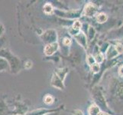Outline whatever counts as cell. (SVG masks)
I'll list each match as a JSON object with an SVG mask.
<instances>
[{"instance_id":"obj_25","label":"cell","mask_w":123,"mask_h":115,"mask_svg":"<svg viewBox=\"0 0 123 115\" xmlns=\"http://www.w3.org/2000/svg\"><path fill=\"white\" fill-rule=\"evenodd\" d=\"M75 115H83L82 112L80 111V110H76L75 111Z\"/></svg>"},{"instance_id":"obj_8","label":"cell","mask_w":123,"mask_h":115,"mask_svg":"<svg viewBox=\"0 0 123 115\" xmlns=\"http://www.w3.org/2000/svg\"><path fill=\"white\" fill-rule=\"evenodd\" d=\"M10 71V66L5 58L0 57V71Z\"/></svg>"},{"instance_id":"obj_26","label":"cell","mask_w":123,"mask_h":115,"mask_svg":"<svg viewBox=\"0 0 123 115\" xmlns=\"http://www.w3.org/2000/svg\"><path fill=\"white\" fill-rule=\"evenodd\" d=\"M98 115H109L107 113H104V112H99V114Z\"/></svg>"},{"instance_id":"obj_21","label":"cell","mask_w":123,"mask_h":115,"mask_svg":"<svg viewBox=\"0 0 123 115\" xmlns=\"http://www.w3.org/2000/svg\"><path fill=\"white\" fill-rule=\"evenodd\" d=\"M32 67V62L31 61H27L26 62H25V69H30Z\"/></svg>"},{"instance_id":"obj_3","label":"cell","mask_w":123,"mask_h":115,"mask_svg":"<svg viewBox=\"0 0 123 115\" xmlns=\"http://www.w3.org/2000/svg\"><path fill=\"white\" fill-rule=\"evenodd\" d=\"M58 44L57 42H53V43L48 44L44 48V52L46 55L48 56H50V55L54 54L55 52H57L58 49Z\"/></svg>"},{"instance_id":"obj_12","label":"cell","mask_w":123,"mask_h":115,"mask_svg":"<svg viewBox=\"0 0 123 115\" xmlns=\"http://www.w3.org/2000/svg\"><path fill=\"white\" fill-rule=\"evenodd\" d=\"M68 72V69L64 68H61V69H58L57 71H56V74H57V76L60 78L62 81H63L64 79L65 76L67 74V73Z\"/></svg>"},{"instance_id":"obj_28","label":"cell","mask_w":123,"mask_h":115,"mask_svg":"<svg viewBox=\"0 0 123 115\" xmlns=\"http://www.w3.org/2000/svg\"><path fill=\"white\" fill-rule=\"evenodd\" d=\"M1 45H2V43H0V47H1Z\"/></svg>"},{"instance_id":"obj_6","label":"cell","mask_w":123,"mask_h":115,"mask_svg":"<svg viewBox=\"0 0 123 115\" xmlns=\"http://www.w3.org/2000/svg\"><path fill=\"white\" fill-rule=\"evenodd\" d=\"M93 95H94L93 96L95 97V100L99 105L103 106L105 104V99L103 97V94L101 93V91L99 90H95L93 91Z\"/></svg>"},{"instance_id":"obj_20","label":"cell","mask_w":123,"mask_h":115,"mask_svg":"<svg viewBox=\"0 0 123 115\" xmlns=\"http://www.w3.org/2000/svg\"><path fill=\"white\" fill-rule=\"evenodd\" d=\"M95 60L97 61V62H102L103 61V54H102L101 53H99V54H97L96 58H95Z\"/></svg>"},{"instance_id":"obj_24","label":"cell","mask_w":123,"mask_h":115,"mask_svg":"<svg viewBox=\"0 0 123 115\" xmlns=\"http://www.w3.org/2000/svg\"><path fill=\"white\" fill-rule=\"evenodd\" d=\"M118 74H119L120 76L123 77V65L121 66L119 68V69H118Z\"/></svg>"},{"instance_id":"obj_16","label":"cell","mask_w":123,"mask_h":115,"mask_svg":"<svg viewBox=\"0 0 123 115\" xmlns=\"http://www.w3.org/2000/svg\"><path fill=\"white\" fill-rule=\"evenodd\" d=\"M80 27H81V23H80L79 21H76V22H74V23L73 25V27L72 28H73L74 29H75V30L80 31Z\"/></svg>"},{"instance_id":"obj_1","label":"cell","mask_w":123,"mask_h":115,"mask_svg":"<svg viewBox=\"0 0 123 115\" xmlns=\"http://www.w3.org/2000/svg\"><path fill=\"white\" fill-rule=\"evenodd\" d=\"M0 57L5 58L10 66V72L12 74H17L21 71L22 64L19 58H18L11 51L7 48H0Z\"/></svg>"},{"instance_id":"obj_9","label":"cell","mask_w":123,"mask_h":115,"mask_svg":"<svg viewBox=\"0 0 123 115\" xmlns=\"http://www.w3.org/2000/svg\"><path fill=\"white\" fill-rule=\"evenodd\" d=\"M88 112L90 115H98L100 112L99 108L96 104H92L90 108H89Z\"/></svg>"},{"instance_id":"obj_18","label":"cell","mask_w":123,"mask_h":115,"mask_svg":"<svg viewBox=\"0 0 123 115\" xmlns=\"http://www.w3.org/2000/svg\"><path fill=\"white\" fill-rule=\"evenodd\" d=\"M86 60H87V63L91 66L93 65V64H95V59L93 58V57L92 56V55H89V56L87 57Z\"/></svg>"},{"instance_id":"obj_27","label":"cell","mask_w":123,"mask_h":115,"mask_svg":"<svg viewBox=\"0 0 123 115\" xmlns=\"http://www.w3.org/2000/svg\"><path fill=\"white\" fill-rule=\"evenodd\" d=\"M44 115H53V114H44Z\"/></svg>"},{"instance_id":"obj_23","label":"cell","mask_w":123,"mask_h":115,"mask_svg":"<svg viewBox=\"0 0 123 115\" xmlns=\"http://www.w3.org/2000/svg\"><path fill=\"white\" fill-rule=\"evenodd\" d=\"M4 32H5V27H4V25L0 22V37L3 35Z\"/></svg>"},{"instance_id":"obj_15","label":"cell","mask_w":123,"mask_h":115,"mask_svg":"<svg viewBox=\"0 0 123 115\" xmlns=\"http://www.w3.org/2000/svg\"><path fill=\"white\" fill-rule=\"evenodd\" d=\"M54 97L52 95H45V97H44V102L46 104H52L54 103Z\"/></svg>"},{"instance_id":"obj_11","label":"cell","mask_w":123,"mask_h":115,"mask_svg":"<svg viewBox=\"0 0 123 115\" xmlns=\"http://www.w3.org/2000/svg\"><path fill=\"white\" fill-rule=\"evenodd\" d=\"M118 54L117 51L116 50L115 47L111 46L109 48V50L107 51V57L108 58H112L114 57H116Z\"/></svg>"},{"instance_id":"obj_7","label":"cell","mask_w":123,"mask_h":115,"mask_svg":"<svg viewBox=\"0 0 123 115\" xmlns=\"http://www.w3.org/2000/svg\"><path fill=\"white\" fill-rule=\"evenodd\" d=\"M74 37L76 38L77 41L83 47H86V35H85L83 33L79 32L77 35H76Z\"/></svg>"},{"instance_id":"obj_5","label":"cell","mask_w":123,"mask_h":115,"mask_svg":"<svg viewBox=\"0 0 123 115\" xmlns=\"http://www.w3.org/2000/svg\"><path fill=\"white\" fill-rule=\"evenodd\" d=\"M97 12V8L93 4L89 3L84 8V14L88 17L93 16Z\"/></svg>"},{"instance_id":"obj_4","label":"cell","mask_w":123,"mask_h":115,"mask_svg":"<svg viewBox=\"0 0 123 115\" xmlns=\"http://www.w3.org/2000/svg\"><path fill=\"white\" fill-rule=\"evenodd\" d=\"M50 84H51L52 86H54V88H56L61 89V90L63 89V81L60 78H59L56 73L53 74L51 80H50Z\"/></svg>"},{"instance_id":"obj_2","label":"cell","mask_w":123,"mask_h":115,"mask_svg":"<svg viewBox=\"0 0 123 115\" xmlns=\"http://www.w3.org/2000/svg\"><path fill=\"white\" fill-rule=\"evenodd\" d=\"M41 39L44 42L48 44L55 42V40L57 39V33L53 29H49L43 33V35L41 36Z\"/></svg>"},{"instance_id":"obj_17","label":"cell","mask_w":123,"mask_h":115,"mask_svg":"<svg viewBox=\"0 0 123 115\" xmlns=\"http://www.w3.org/2000/svg\"><path fill=\"white\" fill-rule=\"evenodd\" d=\"M99 69H100V67H99V64L95 63V64H93V65H92V70L93 71V72H95V73L99 71Z\"/></svg>"},{"instance_id":"obj_10","label":"cell","mask_w":123,"mask_h":115,"mask_svg":"<svg viewBox=\"0 0 123 115\" xmlns=\"http://www.w3.org/2000/svg\"><path fill=\"white\" fill-rule=\"evenodd\" d=\"M116 96L118 98H123V83L119 82L116 87Z\"/></svg>"},{"instance_id":"obj_22","label":"cell","mask_w":123,"mask_h":115,"mask_svg":"<svg viewBox=\"0 0 123 115\" xmlns=\"http://www.w3.org/2000/svg\"><path fill=\"white\" fill-rule=\"evenodd\" d=\"M63 43L66 46H69L71 44V40L68 38H65L64 39H63Z\"/></svg>"},{"instance_id":"obj_14","label":"cell","mask_w":123,"mask_h":115,"mask_svg":"<svg viewBox=\"0 0 123 115\" xmlns=\"http://www.w3.org/2000/svg\"><path fill=\"white\" fill-rule=\"evenodd\" d=\"M107 19H108L107 15L105 13H99L96 15V21L99 23H103L105 22H106Z\"/></svg>"},{"instance_id":"obj_19","label":"cell","mask_w":123,"mask_h":115,"mask_svg":"<svg viewBox=\"0 0 123 115\" xmlns=\"http://www.w3.org/2000/svg\"><path fill=\"white\" fill-rule=\"evenodd\" d=\"M115 48L117 51L118 53H122L123 52V45L121 44H117L115 46Z\"/></svg>"},{"instance_id":"obj_13","label":"cell","mask_w":123,"mask_h":115,"mask_svg":"<svg viewBox=\"0 0 123 115\" xmlns=\"http://www.w3.org/2000/svg\"><path fill=\"white\" fill-rule=\"evenodd\" d=\"M43 9H44V12L47 15L52 14L53 12H54L53 6H51V4H50V3H46L45 5L44 6Z\"/></svg>"}]
</instances>
